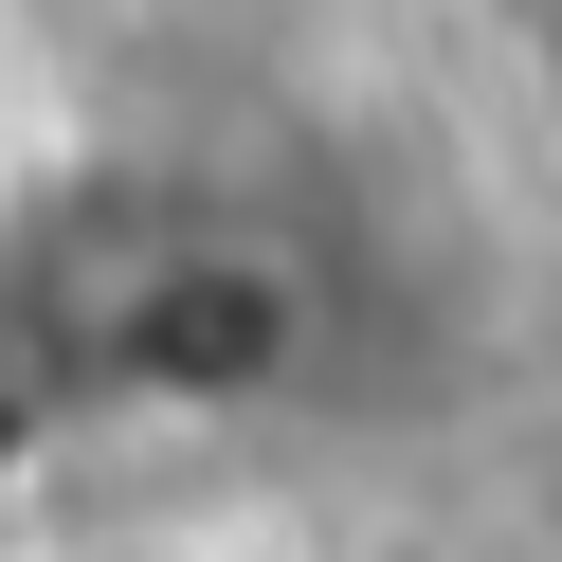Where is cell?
I'll use <instances>...</instances> for the list:
<instances>
[{"label":"cell","mask_w":562,"mask_h":562,"mask_svg":"<svg viewBox=\"0 0 562 562\" xmlns=\"http://www.w3.org/2000/svg\"><path fill=\"white\" fill-rule=\"evenodd\" d=\"M345 255L308 200L218 164H55L0 218V417L19 436H200L327 381Z\"/></svg>","instance_id":"obj_1"},{"label":"cell","mask_w":562,"mask_h":562,"mask_svg":"<svg viewBox=\"0 0 562 562\" xmlns=\"http://www.w3.org/2000/svg\"><path fill=\"white\" fill-rule=\"evenodd\" d=\"M508 91H526V127L562 164V0H508Z\"/></svg>","instance_id":"obj_2"},{"label":"cell","mask_w":562,"mask_h":562,"mask_svg":"<svg viewBox=\"0 0 562 562\" xmlns=\"http://www.w3.org/2000/svg\"><path fill=\"white\" fill-rule=\"evenodd\" d=\"M37 200V146H19V37H0V218Z\"/></svg>","instance_id":"obj_3"},{"label":"cell","mask_w":562,"mask_h":562,"mask_svg":"<svg viewBox=\"0 0 562 562\" xmlns=\"http://www.w3.org/2000/svg\"><path fill=\"white\" fill-rule=\"evenodd\" d=\"M0 562H19V526H0Z\"/></svg>","instance_id":"obj_4"}]
</instances>
